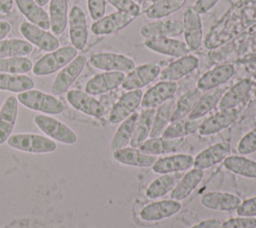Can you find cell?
<instances>
[{
  "label": "cell",
  "instance_id": "1",
  "mask_svg": "<svg viewBox=\"0 0 256 228\" xmlns=\"http://www.w3.org/2000/svg\"><path fill=\"white\" fill-rule=\"evenodd\" d=\"M78 54L73 46L59 47L42 56L34 65L32 72L36 76L51 75L68 65Z\"/></svg>",
  "mask_w": 256,
  "mask_h": 228
},
{
  "label": "cell",
  "instance_id": "2",
  "mask_svg": "<svg viewBox=\"0 0 256 228\" xmlns=\"http://www.w3.org/2000/svg\"><path fill=\"white\" fill-rule=\"evenodd\" d=\"M17 100L24 107L47 115H58L64 111V104L56 96L39 90H29L17 95Z\"/></svg>",
  "mask_w": 256,
  "mask_h": 228
},
{
  "label": "cell",
  "instance_id": "3",
  "mask_svg": "<svg viewBox=\"0 0 256 228\" xmlns=\"http://www.w3.org/2000/svg\"><path fill=\"white\" fill-rule=\"evenodd\" d=\"M6 143L15 150L32 154L53 153L57 149L56 142L49 137L30 133L13 134Z\"/></svg>",
  "mask_w": 256,
  "mask_h": 228
},
{
  "label": "cell",
  "instance_id": "4",
  "mask_svg": "<svg viewBox=\"0 0 256 228\" xmlns=\"http://www.w3.org/2000/svg\"><path fill=\"white\" fill-rule=\"evenodd\" d=\"M34 123L45 135L55 141L65 145H73L77 142L76 133L69 126L51 116L36 115Z\"/></svg>",
  "mask_w": 256,
  "mask_h": 228
},
{
  "label": "cell",
  "instance_id": "5",
  "mask_svg": "<svg viewBox=\"0 0 256 228\" xmlns=\"http://www.w3.org/2000/svg\"><path fill=\"white\" fill-rule=\"evenodd\" d=\"M86 63L87 58L84 55H77L68 65L62 68L52 83V94L58 96L68 92L70 87L82 73Z\"/></svg>",
  "mask_w": 256,
  "mask_h": 228
},
{
  "label": "cell",
  "instance_id": "6",
  "mask_svg": "<svg viewBox=\"0 0 256 228\" xmlns=\"http://www.w3.org/2000/svg\"><path fill=\"white\" fill-rule=\"evenodd\" d=\"M89 61L93 67L106 72L129 73L136 67L134 60L130 57L112 52L94 54Z\"/></svg>",
  "mask_w": 256,
  "mask_h": 228
},
{
  "label": "cell",
  "instance_id": "7",
  "mask_svg": "<svg viewBox=\"0 0 256 228\" xmlns=\"http://www.w3.org/2000/svg\"><path fill=\"white\" fill-rule=\"evenodd\" d=\"M161 73V68L155 63H148L135 67L130 71L122 82V88L126 91L141 90L153 81H155Z\"/></svg>",
  "mask_w": 256,
  "mask_h": 228
},
{
  "label": "cell",
  "instance_id": "8",
  "mask_svg": "<svg viewBox=\"0 0 256 228\" xmlns=\"http://www.w3.org/2000/svg\"><path fill=\"white\" fill-rule=\"evenodd\" d=\"M20 33L26 41L43 51L52 52L60 47L58 39L52 33L29 22H23L20 25Z\"/></svg>",
  "mask_w": 256,
  "mask_h": 228
},
{
  "label": "cell",
  "instance_id": "9",
  "mask_svg": "<svg viewBox=\"0 0 256 228\" xmlns=\"http://www.w3.org/2000/svg\"><path fill=\"white\" fill-rule=\"evenodd\" d=\"M178 89L176 82L160 81L149 88L142 97L141 106L143 109H156L163 103L174 98Z\"/></svg>",
  "mask_w": 256,
  "mask_h": 228
},
{
  "label": "cell",
  "instance_id": "10",
  "mask_svg": "<svg viewBox=\"0 0 256 228\" xmlns=\"http://www.w3.org/2000/svg\"><path fill=\"white\" fill-rule=\"evenodd\" d=\"M183 34L190 51H196L203 41V25L200 14L189 7L183 15Z\"/></svg>",
  "mask_w": 256,
  "mask_h": 228
},
{
  "label": "cell",
  "instance_id": "11",
  "mask_svg": "<svg viewBox=\"0 0 256 228\" xmlns=\"http://www.w3.org/2000/svg\"><path fill=\"white\" fill-rule=\"evenodd\" d=\"M143 92L141 90H132L126 92L113 106L109 121L111 124H120L133 113L136 112L138 107L141 105Z\"/></svg>",
  "mask_w": 256,
  "mask_h": 228
},
{
  "label": "cell",
  "instance_id": "12",
  "mask_svg": "<svg viewBox=\"0 0 256 228\" xmlns=\"http://www.w3.org/2000/svg\"><path fill=\"white\" fill-rule=\"evenodd\" d=\"M69 36L72 46L78 51L83 50L88 41V26L83 10L74 6L69 14Z\"/></svg>",
  "mask_w": 256,
  "mask_h": 228
},
{
  "label": "cell",
  "instance_id": "13",
  "mask_svg": "<svg viewBox=\"0 0 256 228\" xmlns=\"http://www.w3.org/2000/svg\"><path fill=\"white\" fill-rule=\"evenodd\" d=\"M66 99L74 109L88 116L101 118L105 114L104 106L96 98L86 92L70 90L67 92Z\"/></svg>",
  "mask_w": 256,
  "mask_h": 228
},
{
  "label": "cell",
  "instance_id": "14",
  "mask_svg": "<svg viewBox=\"0 0 256 228\" xmlns=\"http://www.w3.org/2000/svg\"><path fill=\"white\" fill-rule=\"evenodd\" d=\"M144 44L148 49L156 53L174 58H181L183 56H187L191 52L185 42L170 37L147 38Z\"/></svg>",
  "mask_w": 256,
  "mask_h": 228
},
{
  "label": "cell",
  "instance_id": "15",
  "mask_svg": "<svg viewBox=\"0 0 256 228\" xmlns=\"http://www.w3.org/2000/svg\"><path fill=\"white\" fill-rule=\"evenodd\" d=\"M125 74L122 72H104L92 77L85 86V92L95 96L112 91L122 85Z\"/></svg>",
  "mask_w": 256,
  "mask_h": 228
},
{
  "label": "cell",
  "instance_id": "16",
  "mask_svg": "<svg viewBox=\"0 0 256 228\" xmlns=\"http://www.w3.org/2000/svg\"><path fill=\"white\" fill-rule=\"evenodd\" d=\"M182 209V204L175 200H162L146 205L140 212L142 220L147 222L161 221L176 215Z\"/></svg>",
  "mask_w": 256,
  "mask_h": 228
},
{
  "label": "cell",
  "instance_id": "17",
  "mask_svg": "<svg viewBox=\"0 0 256 228\" xmlns=\"http://www.w3.org/2000/svg\"><path fill=\"white\" fill-rule=\"evenodd\" d=\"M134 19L131 15L117 11L95 21L91 26V31L95 35L113 34L127 27Z\"/></svg>",
  "mask_w": 256,
  "mask_h": 228
},
{
  "label": "cell",
  "instance_id": "18",
  "mask_svg": "<svg viewBox=\"0 0 256 228\" xmlns=\"http://www.w3.org/2000/svg\"><path fill=\"white\" fill-rule=\"evenodd\" d=\"M194 157L188 154H173L158 158L152 170L157 174H173L187 171L193 167Z\"/></svg>",
  "mask_w": 256,
  "mask_h": 228
},
{
  "label": "cell",
  "instance_id": "19",
  "mask_svg": "<svg viewBox=\"0 0 256 228\" xmlns=\"http://www.w3.org/2000/svg\"><path fill=\"white\" fill-rule=\"evenodd\" d=\"M238 116L239 111L236 108L221 110L220 112L202 121L198 132L202 136L214 135L231 126L237 120Z\"/></svg>",
  "mask_w": 256,
  "mask_h": 228
},
{
  "label": "cell",
  "instance_id": "20",
  "mask_svg": "<svg viewBox=\"0 0 256 228\" xmlns=\"http://www.w3.org/2000/svg\"><path fill=\"white\" fill-rule=\"evenodd\" d=\"M235 74V68L231 64H222L206 72L198 81L197 88L202 92H209L228 82Z\"/></svg>",
  "mask_w": 256,
  "mask_h": 228
},
{
  "label": "cell",
  "instance_id": "21",
  "mask_svg": "<svg viewBox=\"0 0 256 228\" xmlns=\"http://www.w3.org/2000/svg\"><path fill=\"white\" fill-rule=\"evenodd\" d=\"M19 102L15 96H9L0 108V145L7 142L14 130L18 116Z\"/></svg>",
  "mask_w": 256,
  "mask_h": 228
},
{
  "label": "cell",
  "instance_id": "22",
  "mask_svg": "<svg viewBox=\"0 0 256 228\" xmlns=\"http://www.w3.org/2000/svg\"><path fill=\"white\" fill-rule=\"evenodd\" d=\"M231 152V146L229 143L220 142L216 143L203 151H201L195 158L193 166L197 169L206 170L214 165L224 161Z\"/></svg>",
  "mask_w": 256,
  "mask_h": 228
},
{
  "label": "cell",
  "instance_id": "23",
  "mask_svg": "<svg viewBox=\"0 0 256 228\" xmlns=\"http://www.w3.org/2000/svg\"><path fill=\"white\" fill-rule=\"evenodd\" d=\"M199 59L193 55L183 56L161 70L159 75L161 81L176 82L198 68Z\"/></svg>",
  "mask_w": 256,
  "mask_h": 228
},
{
  "label": "cell",
  "instance_id": "24",
  "mask_svg": "<svg viewBox=\"0 0 256 228\" xmlns=\"http://www.w3.org/2000/svg\"><path fill=\"white\" fill-rule=\"evenodd\" d=\"M201 204L210 210L233 211L241 204V199L233 193L211 191L201 197Z\"/></svg>",
  "mask_w": 256,
  "mask_h": 228
},
{
  "label": "cell",
  "instance_id": "25",
  "mask_svg": "<svg viewBox=\"0 0 256 228\" xmlns=\"http://www.w3.org/2000/svg\"><path fill=\"white\" fill-rule=\"evenodd\" d=\"M113 158L118 163L125 166L132 167H141L147 168L152 167L156 160L157 156L149 155L143 153L139 148H122L116 151H113Z\"/></svg>",
  "mask_w": 256,
  "mask_h": 228
},
{
  "label": "cell",
  "instance_id": "26",
  "mask_svg": "<svg viewBox=\"0 0 256 228\" xmlns=\"http://www.w3.org/2000/svg\"><path fill=\"white\" fill-rule=\"evenodd\" d=\"M141 34L145 38L178 37L183 34V23L179 20H163L147 24L142 27Z\"/></svg>",
  "mask_w": 256,
  "mask_h": 228
},
{
  "label": "cell",
  "instance_id": "27",
  "mask_svg": "<svg viewBox=\"0 0 256 228\" xmlns=\"http://www.w3.org/2000/svg\"><path fill=\"white\" fill-rule=\"evenodd\" d=\"M252 84L253 83L250 79H244L231 87L223 94L218 104L220 110L234 109L245 102L252 89Z\"/></svg>",
  "mask_w": 256,
  "mask_h": 228
},
{
  "label": "cell",
  "instance_id": "28",
  "mask_svg": "<svg viewBox=\"0 0 256 228\" xmlns=\"http://www.w3.org/2000/svg\"><path fill=\"white\" fill-rule=\"evenodd\" d=\"M204 177V170L194 168L186 173L174 189L171 191V199L175 201L185 200L198 187Z\"/></svg>",
  "mask_w": 256,
  "mask_h": 228
},
{
  "label": "cell",
  "instance_id": "29",
  "mask_svg": "<svg viewBox=\"0 0 256 228\" xmlns=\"http://www.w3.org/2000/svg\"><path fill=\"white\" fill-rule=\"evenodd\" d=\"M184 145V140L182 139H165L163 137L150 138L146 140L139 149L146 154L158 156L170 153H175L179 151Z\"/></svg>",
  "mask_w": 256,
  "mask_h": 228
},
{
  "label": "cell",
  "instance_id": "30",
  "mask_svg": "<svg viewBox=\"0 0 256 228\" xmlns=\"http://www.w3.org/2000/svg\"><path fill=\"white\" fill-rule=\"evenodd\" d=\"M15 2L19 11L31 24L44 30L50 29L49 15L35 0H15Z\"/></svg>",
  "mask_w": 256,
  "mask_h": 228
},
{
  "label": "cell",
  "instance_id": "31",
  "mask_svg": "<svg viewBox=\"0 0 256 228\" xmlns=\"http://www.w3.org/2000/svg\"><path fill=\"white\" fill-rule=\"evenodd\" d=\"M156 109H144L137 120L130 145L132 148H139L150 137Z\"/></svg>",
  "mask_w": 256,
  "mask_h": 228
},
{
  "label": "cell",
  "instance_id": "32",
  "mask_svg": "<svg viewBox=\"0 0 256 228\" xmlns=\"http://www.w3.org/2000/svg\"><path fill=\"white\" fill-rule=\"evenodd\" d=\"M50 29L55 35H61L68 24V0H50Z\"/></svg>",
  "mask_w": 256,
  "mask_h": 228
},
{
  "label": "cell",
  "instance_id": "33",
  "mask_svg": "<svg viewBox=\"0 0 256 228\" xmlns=\"http://www.w3.org/2000/svg\"><path fill=\"white\" fill-rule=\"evenodd\" d=\"M225 90L222 88H216L210 92L201 96L194 109L188 115V118L191 120H199L212 111L220 102Z\"/></svg>",
  "mask_w": 256,
  "mask_h": 228
},
{
  "label": "cell",
  "instance_id": "34",
  "mask_svg": "<svg viewBox=\"0 0 256 228\" xmlns=\"http://www.w3.org/2000/svg\"><path fill=\"white\" fill-rule=\"evenodd\" d=\"M182 178L181 173H173V174H164L159 178L155 179L151 182L146 190V196L149 199H158L169 192H171L177 183Z\"/></svg>",
  "mask_w": 256,
  "mask_h": 228
},
{
  "label": "cell",
  "instance_id": "35",
  "mask_svg": "<svg viewBox=\"0 0 256 228\" xmlns=\"http://www.w3.org/2000/svg\"><path fill=\"white\" fill-rule=\"evenodd\" d=\"M35 82L25 74L0 73V90L12 93H22L32 90Z\"/></svg>",
  "mask_w": 256,
  "mask_h": 228
},
{
  "label": "cell",
  "instance_id": "36",
  "mask_svg": "<svg viewBox=\"0 0 256 228\" xmlns=\"http://www.w3.org/2000/svg\"><path fill=\"white\" fill-rule=\"evenodd\" d=\"M138 118L139 113L135 112L126 120L120 123V126L116 130L111 140V149L113 151L125 148L128 144H130Z\"/></svg>",
  "mask_w": 256,
  "mask_h": 228
},
{
  "label": "cell",
  "instance_id": "37",
  "mask_svg": "<svg viewBox=\"0 0 256 228\" xmlns=\"http://www.w3.org/2000/svg\"><path fill=\"white\" fill-rule=\"evenodd\" d=\"M175 106H176V101L174 99H171L163 103L157 108L155 112V117L153 121L150 138L160 137L163 134L164 130L171 123Z\"/></svg>",
  "mask_w": 256,
  "mask_h": 228
},
{
  "label": "cell",
  "instance_id": "38",
  "mask_svg": "<svg viewBox=\"0 0 256 228\" xmlns=\"http://www.w3.org/2000/svg\"><path fill=\"white\" fill-rule=\"evenodd\" d=\"M224 166L230 172L249 179H256V161L244 156H228Z\"/></svg>",
  "mask_w": 256,
  "mask_h": 228
},
{
  "label": "cell",
  "instance_id": "39",
  "mask_svg": "<svg viewBox=\"0 0 256 228\" xmlns=\"http://www.w3.org/2000/svg\"><path fill=\"white\" fill-rule=\"evenodd\" d=\"M201 122L199 120H191L184 118L175 122H171L161 135L165 139H182L188 135L198 131Z\"/></svg>",
  "mask_w": 256,
  "mask_h": 228
},
{
  "label": "cell",
  "instance_id": "40",
  "mask_svg": "<svg viewBox=\"0 0 256 228\" xmlns=\"http://www.w3.org/2000/svg\"><path fill=\"white\" fill-rule=\"evenodd\" d=\"M203 95V92L198 88L192 89L182 95L176 102L174 113L172 115L171 122H175L188 117L191 111L194 109L195 105Z\"/></svg>",
  "mask_w": 256,
  "mask_h": 228
},
{
  "label": "cell",
  "instance_id": "41",
  "mask_svg": "<svg viewBox=\"0 0 256 228\" xmlns=\"http://www.w3.org/2000/svg\"><path fill=\"white\" fill-rule=\"evenodd\" d=\"M33 51V45L22 39H3L0 41V59L26 57Z\"/></svg>",
  "mask_w": 256,
  "mask_h": 228
},
{
  "label": "cell",
  "instance_id": "42",
  "mask_svg": "<svg viewBox=\"0 0 256 228\" xmlns=\"http://www.w3.org/2000/svg\"><path fill=\"white\" fill-rule=\"evenodd\" d=\"M187 0H160L153 3L147 10L146 16L149 19H161L180 10Z\"/></svg>",
  "mask_w": 256,
  "mask_h": 228
},
{
  "label": "cell",
  "instance_id": "43",
  "mask_svg": "<svg viewBox=\"0 0 256 228\" xmlns=\"http://www.w3.org/2000/svg\"><path fill=\"white\" fill-rule=\"evenodd\" d=\"M32 61L27 57H10L0 59V73L26 74L33 69Z\"/></svg>",
  "mask_w": 256,
  "mask_h": 228
},
{
  "label": "cell",
  "instance_id": "44",
  "mask_svg": "<svg viewBox=\"0 0 256 228\" xmlns=\"http://www.w3.org/2000/svg\"><path fill=\"white\" fill-rule=\"evenodd\" d=\"M237 150L241 155H249L256 152V127L242 137L238 143Z\"/></svg>",
  "mask_w": 256,
  "mask_h": 228
},
{
  "label": "cell",
  "instance_id": "45",
  "mask_svg": "<svg viewBox=\"0 0 256 228\" xmlns=\"http://www.w3.org/2000/svg\"><path fill=\"white\" fill-rule=\"evenodd\" d=\"M106 1H108L112 6H114L118 11L131 15L134 18L139 16L141 13L139 4H137L133 0H106Z\"/></svg>",
  "mask_w": 256,
  "mask_h": 228
},
{
  "label": "cell",
  "instance_id": "46",
  "mask_svg": "<svg viewBox=\"0 0 256 228\" xmlns=\"http://www.w3.org/2000/svg\"><path fill=\"white\" fill-rule=\"evenodd\" d=\"M220 228H256V219L254 217L239 216L222 223Z\"/></svg>",
  "mask_w": 256,
  "mask_h": 228
},
{
  "label": "cell",
  "instance_id": "47",
  "mask_svg": "<svg viewBox=\"0 0 256 228\" xmlns=\"http://www.w3.org/2000/svg\"><path fill=\"white\" fill-rule=\"evenodd\" d=\"M87 4L90 16L94 21L105 16L106 0H87Z\"/></svg>",
  "mask_w": 256,
  "mask_h": 228
},
{
  "label": "cell",
  "instance_id": "48",
  "mask_svg": "<svg viewBox=\"0 0 256 228\" xmlns=\"http://www.w3.org/2000/svg\"><path fill=\"white\" fill-rule=\"evenodd\" d=\"M236 212L240 217H256V196L241 202Z\"/></svg>",
  "mask_w": 256,
  "mask_h": 228
},
{
  "label": "cell",
  "instance_id": "49",
  "mask_svg": "<svg viewBox=\"0 0 256 228\" xmlns=\"http://www.w3.org/2000/svg\"><path fill=\"white\" fill-rule=\"evenodd\" d=\"M219 0H197L193 8L199 14H205L210 11Z\"/></svg>",
  "mask_w": 256,
  "mask_h": 228
},
{
  "label": "cell",
  "instance_id": "50",
  "mask_svg": "<svg viewBox=\"0 0 256 228\" xmlns=\"http://www.w3.org/2000/svg\"><path fill=\"white\" fill-rule=\"evenodd\" d=\"M222 225V222L218 219H207L204 220L191 228H220Z\"/></svg>",
  "mask_w": 256,
  "mask_h": 228
},
{
  "label": "cell",
  "instance_id": "51",
  "mask_svg": "<svg viewBox=\"0 0 256 228\" xmlns=\"http://www.w3.org/2000/svg\"><path fill=\"white\" fill-rule=\"evenodd\" d=\"M11 31V25L6 21H0V41L3 40Z\"/></svg>",
  "mask_w": 256,
  "mask_h": 228
},
{
  "label": "cell",
  "instance_id": "52",
  "mask_svg": "<svg viewBox=\"0 0 256 228\" xmlns=\"http://www.w3.org/2000/svg\"><path fill=\"white\" fill-rule=\"evenodd\" d=\"M13 8V0H0V12L7 14Z\"/></svg>",
  "mask_w": 256,
  "mask_h": 228
},
{
  "label": "cell",
  "instance_id": "53",
  "mask_svg": "<svg viewBox=\"0 0 256 228\" xmlns=\"http://www.w3.org/2000/svg\"><path fill=\"white\" fill-rule=\"evenodd\" d=\"M35 1H36V3H37L39 6L43 7V6H45L50 0H35Z\"/></svg>",
  "mask_w": 256,
  "mask_h": 228
},
{
  "label": "cell",
  "instance_id": "54",
  "mask_svg": "<svg viewBox=\"0 0 256 228\" xmlns=\"http://www.w3.org/2000/svg\"><path fill=\"white\" fill-rule=\"evenodd\" d=\"M133 1H134V2H136L137 4H140V3H141L143 0H133Z\"/></svg>",
  "mask_w": 256,
  "mask_h": 228
},
{
  "label": "cell",
  "instance_id": "55",
  "mask_svg": "<svg viewBox=\"0 0 256 228\" xmlns=\"http://www.w3.org/2000/svg\"><path fill=\"white\" fill-rule=\"evenodd\" d=\"M153 3H156V2H158V1H160V0H151Z\"/></svg>",
  "mask_w": 256,
  "mask_h": 228
},
{
  "label": "cell",
  "instance_id": "56",
  "mask_svg": "<svg viewBox=\"0 0 256 228\" xmlns=\"http://www.w3.org/2000/svg\"><path fill=\"white\" fill-rule=\"evenodd\" d=\"M254 96H255V98H256V88L254 89Z\"/></svg>",
  "mask_w": 256,
  "mask_h": 228
}]
</instances>
